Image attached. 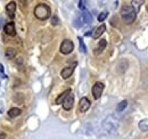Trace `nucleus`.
<instances>
[{"instance_id": "obj_13", "label": "nucleus", "mask_w": 148, "mask_h": 139, "mask_svg": "<svg viewBox=\"0 0 148 139\" xmlns=\"http://www.w3.org/2000/svg\"><path fill=\"white\" fill-rule=\"evenodd\" d=\"M5 56L8 58V59H13L15 56H16V50L14 48H7L5 50Z\"/></svg>"}, {"instance_id": "obj_1", "label": "nucleus", "mask_w": 148, "mask_h": 139, "mask_svg": "<svg viewBox=\"0 0 148 139\" xmlns=\"http://www.w3.org/2000/svg\"><path fill=\"white\" fill-rule=\"evenodd\" d=\"M120 14L122 16V19L124 21V23H127V24H131L137 17V12H136L134 7L128 6V5H125V6H123L121 8V13Z\"/></svg>"}, {"instance_id": "obj_16", "label": "nucleus", "mask_w": 148, "mask_h": 139, "mask_svg": "<svg viewBox=\"0 0 148 139\" xmlns=\"http://www.w3.org/2000/svg\"><path fill=\"white\" fill-rule=\"evenodd\" d=\"M81 15H82V17L84 19V23H90V22H91L92 18H91V14H90V13L84 12V13H82Z\"/></svg>"}, {"instance_id": "obj_6", "label": "nucleus", "mask_w": 148, "mask_h": 139, "mask_svg": "<svg viewBox=\"0 0 148 139\" xmlns=\"http://www.w3.org/2000/svg\"><path fill=\"white\" fill-rule=\"evenodd\" d=\"M90 105H91V103H90V100L87 97L81 98V100L79 103V109H80V112H82V113L87 112L90 108Z\"/></svg>"}, {"instance_id": "obj_7", "label": "nucleus", "mask_w": 148, "mask_h": 139, "mask_svg": "<svg viewBox=\"0 0 148 139\" xmlns=\"http://www.w3.org/2000/svg\"><path fill=\"white\" fill-rule=\"evenodd\" d=\"M75 65H76V63H74L72 66H67V67H65V69L62 70V72H60L62 78H63V79H69V78H70V76L73 74Z\"/></svg>"}, {"instance_id": "obj_8", "label": "nucleus", "mask_w": 148, "mask_h": 139, "mask_svg": "<svg viewBox=\"0 0 148 139\" xmlns=\"http://www.w3.org/2000/svg\"><path fill=\"white\" fill-rule=\"evenodd\" d=\"M5 32H6V34L14 36V35L16 34V30H15V24H14L13 22H9V23H7V24L5 25Z\"/></svg>"}, {"instance_id": "obj_17", "label": "nucleus", "mask_w": 148, "mask_h": 139, "mask_svg": "<svg viewBox=\"0 0 148 139\" xmlns=\"http://www.w3.org/2000/svg\"><path fill=\"white\" fill-rule=\"evenodd\" d=\"M139 128L144 131H147L148 130V120H144L139 123Z\"/></svg>"}, {"instance_id": "obj_14", "label": "nucleus", "mask_w": 148, "mask_h": 139, "mask_svg": "<svg viewBox=\"0 0 148 139\" xmlns=\"http://www.w3.org/2000/svg\"><path fill=\"white\" fill-rule=\"evenodd\" d=\"M19 114H21V109L17 108V107L10 108V109L8 111V115H9L10 118H16V116H18Z\"/></svg>"}, {"instance_id": "obj_19", "label": "nucleus", "mask_w": 148, "mask_h": 139, "mask_svg": "<svg viewBox=\"0 0 148 139\" xmlns=\"http://www.w3.org/2000/svg\"><path fill=\"white\" fill-rule=\"evenodd\" d=\"M107 15H108V13H106V12L100 13V14H99V16H98V21H99V22H103L105 18L107 17Z\"/></svg>"}, {"instance_id": "obj_10", "label": "nucleus", "mask_w": 148, "mask_h": 139, "mask_svg": "<svg viewBox=\"0 0 148 139\" xmlns=\"http://www.w3.org/2000/svg\"><path fill=\"white\" fill-rule=\"evenodd\" d=\"M6 10H7V13H8V15H9L10 17H14V13H15V10H16V2H14V1L9 2V3L6 6Z\"/></svg>"}, {"instance_id": "obj_23", "label": "nucleus", "mask_w": 148, "mask_h": 139, "mask_svg": "<svg viewBox=\"0 0 148 139\" xmlns=\"http://www.w3.org/2000/svg\"><path fill=\"white\" fill-rule=\"evenodd\" d=\"M2 22H3V19L0 17V29H1V25H2Z\"/></svg>"}, {"instance_id": "obj_4", "label": "nucleus", "mask_w": 148, "mask_h": 139, "mask_svg": "<svg viewBox=\"0 0 148 139\" xmlns=\"http://www.w3.org/2000/svg\"><path fill=\"white\" fill-rule=\"evenodd\" d=\"M104 83L103 82H96L92 87V96L95 99H99L101 97V94L104 91Z\"/></svg>"}, {"instance_id": "obj_3", "label": "nucleus", "mask_w": 148, "mask_h": 139, "mask_svg": "<svg viewBox=\"0 0 148 139\" xmlns=\"http://www.w3.org/2000/svg\"><path fill=\"white\" fill-rule=\"evenodd\" d=\"M59 49H60V52H62V54L69 55V54H71V52H73V49H74L73 42H72L71 40H69V39H65V40L62 42Z\"/></svg>"}, {"instance_id": "obj_22", "label": "nucleus", "mask_w": 148, "mask_h": 139, "mask_svg": "<svg viewBox=\"0 0 148 139\" xmlns=\"http://www.w3.org/2000/svg\"><path fill=\"white\" fill-rule=\"evenodd\" d=\"M0 72H3V66H2V64H0Z\"/></svg>"}, {"instance_id": "obj_12", "label": "nucleus", "mask_w": 148, "mask_h": 139, "mask_svg": "<svg viewBox=\"0 0 148 139\" xmlns=\"http://www.w3.org/2000/svg\"><path fill=\"white\" fill-rule=\"evenodd\" d=\"M105 31H106V26L103 24V25H100L99 28H97V29L95 30V32L92 33V38L93 39H98V38L103 34Z\"/></svg>"}, {"instance_id": "obj_11", "label": "nucleus", "mask_w": 148, "mask_h": 139, "mask_svg": "<svg viewBox=\"0 0 148 139\" xmlns=\"http://www.w3.org/2000/svg\"><path fill=\"white\" fill-rule=\"evenodd\" d=\"M71 94V89H67V90H65L64 92H62L58 97H57V99H56V104L57 105H59V104H62L64 100H65V98L69 96Z\"/></svg>"}, {"instance_id": "obj_15", "label": "nucleus", "mask_w": 148, "mask_h": 139, "mask_svg": "<svg viewBox=\"0 0 148 139\" xmlns=\"http://www.w3.org/2000/svg\"><path fill=\"white\" fill-rule=\"evenodd\" d=\"M127 106H128V102H127V100H122L120 104L117 105V107H116V112H122L123 109L127 108Z\"/></svg>"}, {"instance_id": "obj_9", "label": "nucleus", "mask_w": 148, "mask_h": 139, "mask_svg": "<svg viewBox=\"0 0 148 139\" xmlns=\"http://www.w3.org/2000/svg\"><path fill=\"white\" fill-rule=\"evenodd\" d=\"M106 46H107V41L105 40V39H101L99 42H98V46H97V48L95 49V55H99V54H101L103 50L106 48Z\"/></svg>"}, {"instance_id": "obj_20", "label": "nucleus", "mask_w": 148, "mask_h": 139, "mask_svg": "<svg viewBox=\"0 0 148 139\" xmlns=\"http://www.w3.org/2000/svg\"><path fill=\"white\" fill-rule=\"evenodd\" d=\"M79 8L80 9H86V1H79Z\"/></svg>"}, {"instance_id": "obj_2", "label": "nucleus", "mask_w": 148, "mask_h": 139, "mask_svg": "<svg viewBox=\"0 0 148 139\" xmlns=\"http://www.w3.org/2000/svg\"><path fill=\"white\" fill-rule=\"evenodd\" d=\"M50 13H51L50 12V8L46 3H39V5L36 6V8H34V15H36V17L41 19V21H45V19L49 18Z\"/></svg>"}, {"instance_id": "obj_5", "label": "nucleus", "mask_w": 148, "mask_h": 139, "mask_svg": "<svg viewBox=\"0 0 148 139\" xmlns=\"http://www.w3.org/2000/svg\"><path fill=\"white\" fill-rule=\"evenodd\" d=\"M73 104H74V95L71 92V94L65 98V100L63 102V108H64L65 111H70V109L73 107Z\"/></svg>"}, {"instance_id": "obj_18", "label": "nucleus", "mask_w": 148, "mask_h": 139, "mask_svg": "<svg viewBox=\"0 0 148 139\" xmlns=\"http://www.w3.org/2000/svg\"><path fill=\"white\" fill-rule=\"evenodd\" d=\"M79 43H80V49H81V52L86 54V52H87V48H86V46H84V42H83L82 38H80V36H79Z\"/></svg>"}, {"instance_id": "obj_21", "label": "nucleus", "mask_w": 148, "mask_h": 139, "mask_svg": "<svg viewBox=\"0 0 148 139\" xmlns=\"http://www.w3.org/2000/svg\"><path fill=\"white\" fill-rule=\"evenodd\" d=\"M51 24H53V25H57V24H58V18L56 17V16H54L53 19H51Z\"/></svg>"}]
</instances>
